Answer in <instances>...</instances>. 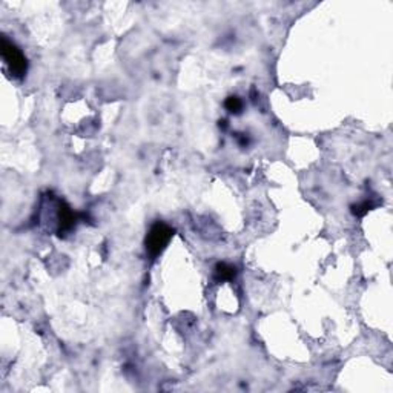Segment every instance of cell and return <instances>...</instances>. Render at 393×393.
I'll list each match as a JSON object with an SVG mask.
<instances>
[{
  "instance_id": "obj_4",
  "label": "cell",
  "mask_w": 393,
  "mask_h": 393,
  "mask_svg": "<svg viewBox=\"0 0 393 393\" xmlns=\"http://www.w3.org/2000/svg\"><path fill=\"white\" fill-rule=\"evenodd\" d=\"M237 275L235 267L226 264V263H218L215 266V280L217 281H227V280H233Z\"/></svg>"
},
{
  "instance_id": "obj_5",
  "label": "cell",
  "mask_w": 393,
  "mask_h": 393,
  "mask_svg": "<svg viewBox=\"0 0 393 393\" xmlns=\"http://www.w3.org/2000/svg\"><path fill=\"white\" fill-rule=\"evenodd\" d=\"M224 106H226V109H227L229 112H232V114H240V111H241V108H243V103H241V100H240L238 97H229V99L226 100Z\"/></svg>"
},
{
  "instance_id": "obj_1",
  "label": "cell",
  "mask_w": 393,
  "mask_h": 393,
  "mask_svg": "<svg viewBox=\"0 0 393 393\" xmlns=\"http://www.w3.org/2000/svg\"><path fill=\"white\" fill-rule=\"evenodd\" d=\"M172 235H174V230L168 224L157 221L149 229V232L146 235V240H145L146 250L149 252V255H152V257L160 255L166 249V246L171 241Z\"/></svg>"
},
{
  "instance_id": "obj_3",
  "label": "cell",
  "mask_w": 393,
  "mask_h": 393,
  "mask_svg": "<svg viewBox=\"0 0 393 393\" xmlns=\"http://www.w3.org/2000/svg\"><path fill=\"white\" fill-rule=\"evenodd\" d=\"M75 218L77 215L71 210V207H68L66 204H62L60 209H58V223H60V229L66 230V229H71L75 223Z\"/></svg>"
},
{
  "instance_id": "obj_6",
  "label": "cell",
  "mask_w": 393,
  "mask_h": 393,
  "mask_svg": "<svg viewBox=\"0 0 393 393\" xmlns=\"http://www.w3.org/2000/svg\"><path fill=\"white\" fill-rule=\"evenodd\" d=\"M372 209V204L370 203H363V204H358V206H353V213L355 215H364L366 212H369Z\"/></svg>"
},
{
  "instance_id": "obj_2",
  "label": "cell",
  "mask_w": 393,
  "mask_h": 393,
  "mask_svg": "<svg viewBox=\"0 0 393 393\" xmlns=\"http://www.w3.org/2000/svg\"><path fill=\"white\" fill-rule=\"evenodd\" d=\"M0 49H2L3 60H5L6 66L9 68V71L15 77H23L28 69V62H26V57L23 55V52L12 42H9L6 37H2Z\"/></svg>"
}]
</instances>
